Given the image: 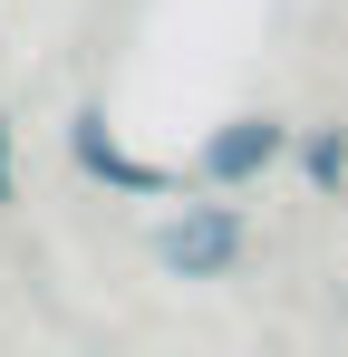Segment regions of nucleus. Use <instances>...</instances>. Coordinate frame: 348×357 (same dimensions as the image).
Masks as SVG:
<instances>
[{
  "mask_svg": "<svg viewBox=\"0 0 348 357\" xmlns=\"http://www.w3.org/2000/svg\"><path fill=\"white\" fill-rule=\"evenodd\" d=\"M290 135H300L290 116H271V107H242V116H223L203 145H194L184 183H194V193H252V183H271V174L290 165Z\"/></svg>",
  "mask_w": 348,
  "mask_h": 357,
  "instance_id": "nucleus-3",
  "label": "nucleus"
},
{
  "mask_svg": "<svg viewBox=\"0 0 348 357\" xmlns=\"http://www.w3.org/2000/svg\"><path fill=\"white\" fill-rule=\"evenodd\" d=\"M20 203V116H0V213Z\"/></svg>",
  "mask_w": 348,
  "mask_h": 357,
  "instance_id": "nucleus-5",
  "label": "nucleus"
},
{
  "mask_svg": "<svg viewBox=\"0 0 348 357\" xmlns=\"http://www.w3.org/2000/svg\"><path fill=\"white\" fill-rule=\"evenodd\" d=\"M290 174H300L310 203H348V126L339 116L300 126V135H290Z\"/></svg>",
  "mask_w": 348,
  "mask_h": 357,
  "instance_id": "nucleus-4",
  "label": "nucleus"
},
{
  "mask_svg": "<svg viewBox=\"0 0 348 357\" xmlns=\"http://www.w3.org/2000/svg\"><path fill=\"white\" fill-rule=\"evenodd\" d=\"M68 165L97 183V193H116V203H174V193H194V183H184V165L136 155V145L107 126V107H97V97H87V107H68Z\"/></svg>",
  "mask_w": 348,
  "mask_h": 357,
  "instance_id": "nucleus-2",
  "label": "nucleus"
},
{
  "mask_svg": "<svg viewBox=\"0 0 348 357\" xmlns=\"http://www.w3.org/2000/svg\"><path fill=\"white\" fill-rule=\"evenodd\" d=\"M252 213H242V193H174V213L155 222V271L165 280H194V290H213V280H232L242 261H252Z\"/></svg>",
  "mask_w": 348,
  "mask_h": 357,
  "instance_id": "nucleus-1",
  "label": "nucleus"
}]
</instances>
